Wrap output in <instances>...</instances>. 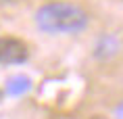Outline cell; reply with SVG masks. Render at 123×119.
<instances>
[{"instance_id":"obj_7","label":"cell","mask_w":123,"mask_h":119,"mask_svg":"<svg viewBox=\"0 0 123 119\" xmlns=\"http://www.w3.org/2000/svg\"><path fill=\"white\" fill-rule=\"evenodd\" d=\"M0 100H2V90H0Z\"/></svg>"},{"instance_id":"obj_4","label":"cell","mask_w":123,"mask_h":119,"mask_svg":"<svg viewBox=\"0 0 123 119\" xmlns=\"http://www.w3.org/2000/svg\"><path fill=\"white\" fill-rule=\"evenodd\" d=\"M117 48H119V44H117L115 38H111V36H106V38H102L100 42H98V56H113V54L117 52Z\"/></svg>"},{"instance_id":"obj_1","label":"cell","mask_w":123,"mask_h":119,"mask_svg":"<svg viewBox=\"0 0 123 119\" xmlns=\"http://www.w3.org/2000/svg\"><path fill=\"white\" fill-rule=\"evenodd\" d=\"M36 23L48 33H75L88 25V15L69 2H52L38 11Z\"/></svg>"},{"instance_id":"obj_3","label":"cell","mask_w":123,"mask_h":119,"mask_svg":"<svg viewBox=\"0 0 123 119\" xmlns=\"http://www.w3.org/2000/svg\"><path fill=\"white\" fill-rule=\"evenodd\" d=\"M31 90V79L27 75H13V77L6 81V92L13 94V96H21Z\"/></svg>"},{"instance_id":"obj_2","label":"cell","mask_w":123,"mask_h":119,"mask_svg":"<svg viewBox=\"0 0 123 119\" xmlns=\"http://www.w3.org/2000/svg\"><path fill=\"white\" fill-rule=\"evenodd\" d=\"M27 59V46L17 38H0V65H19Z\"/></svg>"},{"instance_id":"obj_5","label":"cell","mask_w":123,"mask_h":119,"mask_svg":"<svg viewBox=\"0 0 123 119\" xmlns=\"http://www.w3.org/2000/svg\"><path fill=\"white\" fill-rule=\"evenodd\" d=\"M115 117H117V119H123V102L115 109Z\"/></svg>"},{"instance_id":"obj_6","label":"cell","mask_w":123,"mask_h":119,"mask_svg":"<svg viewBox=\"0 0 123 119\" xmlns=\"http://www.w3.org/2000/svg\"><path fill=\"white\" fill-rule=\"evenodd\" d=\"M90 119H106V117H102V115H92Z\"/></svg>"}]
</instances>
